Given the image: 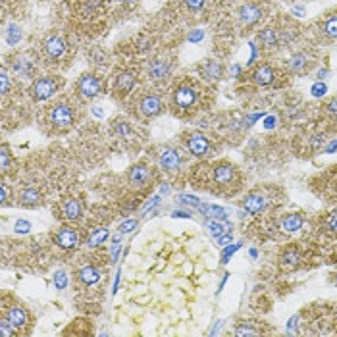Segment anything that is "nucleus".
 <instances>
[{"mask_svg":"<svg viewBox=\"0 0 337 337\" xmlns=\"http://www.w3.org/2000/svg\"><path fill=\"white\" fill-rule=\"evenodd\" d=\"M50 120L54 125L66 129V127H69L73 123V110L69 108L68 104H56V106H52L50 110Z\"/></svg>","mask_w":337,"mask_h":337,"instance_id":"f257e3e1","label":"nucleus"},{"mask_svg":"<svg viewBox=\"0 0 337 337\" xmlns=\"http://www.w3.org/2000/svg\"><path fill=\"white\" fill-rule=\"evenodd\" d=\"M31 93H33V98L35 100H46V98H50L54 93H56V81L52 77H41L35 81L33 89H31Z\"/></svg>","mask_w":337,"mask_h":337,"instance_id":"f03ea898","label":"nucleus"},{"mask_svg":"<svg viewBox=\"0 0 337 337\" xmlns=\"http://www.w3.org/2000/svg\"><path fill=\"white\" fill-rule=\"evenodd\" d=\"M77 87H79V93L85 96V98H95V96L100 93V81H98L95 75H91V73L81 75Z\"/></svg>","mask_w":337,"mask_h":337,"instance_id":"7ed1b4c3","label":"nucleus"},{"mask_svg":"<svg viewBox=\"0 0 337 337\" xmlns=\"http://www.w3.org/2000/svg\"><path fill=\"white\" fill-rule=\"evenodd\" d=\"M54 241H56V245H58L60 249H66V251H68V249H73L79 243V231L77 229H71V227H64V229H60V231L56 234Z\"/></svg>","mask_w":337,"mask_h":337,"instance_id":"20e7f679","label":"nucleus"},{"mask_svg":"<svg viewBox=\"0 0 337 337\" xmlns=\"http://www.w3.org/2000/svg\"><path fill=\"white\" fill-rule=\"evenodd\" d=\"M148 77L154 79V81H162L170 75V71H172V66H170V62L166 60H150L148 62Z\"/></svg>","mask_w":337,"mask_h":337,"instance_id":"39448f33","label":"nucleus"},{"mask_svg":"<svg viewBox=\"0 0 337 337\" xmlns=\"http://www.w3.org/2000/svg\"><path fill=\"white\" fill-rule=\"evenodd\" d=\"M44 52L50 56V58H60L64 56V52H66V41L62 39L60 35H50L46 41H44Z\"/></svg>","mask_w":337,"mask_h":337,"instance_id":"423d86ee","label":"nucleus"},{"mask_svg":"<svg viewBox=\"0 0 337 337\" xmlns=\"http://www.w3.org/2000/svg\"><path fill=\"white\" fill-rule=\"evenodd\" d=\"M139 108H141V112L148 116V118H152V116H158V114L162 112V100L158 98V96H152V95H147L141 98V102H139Z\"/></svg>","mask_w":337,"mask_h":337,"instance_id":"0eeeda50","label":"nucleus"},{"mask_svg":"<svg viewBox=\"0 0 337 337\" xmlns=\"http://www.w3.org/2000/svg\"><path fill=\"white\" fill-rule=\"evenodd\" d=\"M173 98H175V104H177L179 108H189V106H193L195 100H197V93H195V89L183 85L175 91V96H173Z\"/></svg>","mask_w":337,"mask_h":337,"instance_id":"6e6552de","label":"nucleus"},{"mask_svg":"<svg viewBox=\"0 0 337 337\" xmlns=\"http://www.w3.org/2000/svg\"><path fill=\"white\" fill-rule=\"evenodd\" d=\"M150 179V170H148L147 166L139 164V166H133L129 170V183L131 185H135V187H145Z\"/></svg>","mask_w":337,"mask_h":337,"instance_id":"1a4fd4ad","label":"nucleus"},{"mask_svg":"<svg viewBox=\"0 0 337 337\" xmlns=\"http://www.w3.org/2000/svg\"><path fill=\"white\" fill-rule=\"evenodd\" d=\"M222 73H224V68L216 60H206L202 62V66H200V75L206 81H218L222 77Z\"/></svg>","mask_w":337,"mask_h":337,"instance_id":"9d476101","label":"nucleus"},{"mask_svg":"<svg viewBox=\"0 0 337 337\" xmlns=\"http://www.w3.org/2000/svg\"><path fill=\"white\" fill-rule=\"evenodd\" d=\"M237 16H239V19H241V23H245V25H252V23H256V21L260 19L262 12H260V8L258 6H254V4H245V6L239 8Z\"/></svg>","mask_w":337,"mask_h":337,"instance_id":"9b49d317","label":"nucleus"},{"mask_svg":"<svg viewBox=\"0 0 337 337\" xmlns=\"http://www.w3.org/2000/svg\"><path fill=\"white\" fill-rule=\"evenodd\" d=\"M187 147L195 156H204L208 152V139L200 133H193L189 139H187Z\"/></svg>","mask_w":337,"mask_h":337,"instance_id":"f8f14e48","label":"nucleus"},{"mask_svg":"<svg viewBox=\"0 0 337 337\" xmlns=\"http://www.w3.org/2000/svg\"><path fill=\"white\" fill-rule=\"evenodd\" d=\"M243 206H245L247 212H251V214H258L266 206V199L260 193H249L245 197V200H243Z\"/></svg>","mask_w":337,"mask_h":337,"instance_id":"ddd939ff","label":"nucleus"},{"mask_svg":"<svg viewBox=\"0 0 337 337\" xmlns=\"http://www.w3.org/2000/svg\"><path fill=\"white\" fill-rule=\"evenodd\" d=\"M160 166L164 168L166 172H175L177 168H179V154L173 150V148H166L162 150V154H160Z\"/></svg>","mask_w":337,"mask_h":337,"instance_id":"4468645a","label":"nucleus"},{"mask_svg":"<svg viewBox=\"0 0 337 337\" xmlns=\"http://www.w3.org/2000/svg\"><path fill=\"white\" fill-rule=\"evenodd\" d=\"M235 177V170L229 164H218L214 168V182L218 185H229Z\"/></svg>","mask_w":337,"mask_h":337,"instance_id":"2eb2a0df","label":"nucleus"},{"mask_svg":"<svg viewBox=\"0 0 337 337\" xmlns=\"http://www.w3.org/2000/svg\"><path fill=\"white\" fill-rule=\"evenodd\" d=\"M135 85V75L131 71H121L118 79H116V89L120 95H127Z\"/></svg>","mask_w":337,"mask_h":337,"instance_id":"dca6fc26","label":"nucleus"},{"mask_svg":"<svg viewBox=\"0 0 337 337\" xmlns=\"http://www.w3.org/2000/svg\"><path fill=\"white\" fill-rule=\"evenodd\" d=\"M6 318H8L16 328H25L27 326V312L21 306H10L6 310Z\"/></svg>","mask_w":337,"mask_h":337,"instance_id":"f3484780","label":"nucleus"},{"mask_svg":"<svg viewBox=\"0 0 337 337\" xmlns=\"http://www.w3.org/2000/svg\"><path fill=\"white\" fill-rule=\"evenodd\" d=\"M81 212H83V208H81V202L75 199H69L64 202V206H62V214L66 220H77L81 218Z\"/></svg>","mask_w":337,"mask_h":337,"instance_id":"a211bd4d","label":"nucleus"},{"mask_svg":"<svg viewBox=\"0 0 337 337\" xmlns=\"http://www.w3.org/2000/svg\"><path fill=\"white\" fill-rule=\"evenodd\" d=\"M258 41L262 46L272 48V46H276L277 41H279V33H277L276 29H272V27H266V29H262L258 33Z\"/></svg>","mask_w":337,"mask_h":337,"instance_id":"6ab92c4d","label":"nucleus"},{"mask_svg":"<svg viewBox=\"0 0 337 337\" xmlns=\"http://www.w3.org/2000/svg\"><path fill=\"white\" fill-rule=\"evenodd\" d=\"M281 227H283V231H287V234L299 231L303 227V218L299 216V214H287L281 220Z\"/></svg>","mask_w":337,"mask_h":337,"instance_id":"aec40b11","label":"nucleus"},{"mask_svg":"<svg viewBox=\"0 0 337 337\" xmlns=\"http://www.w3.org/2000/svg\"><path fill=\"white\" fill-rule=\"evenodd\" d=\"M14 71H17L19 75H31L33 73V64H31V58L29 56H17L16 60H14Z\"/></svg>","mask_w":337,"mask_h":337,"instance_id":"412c9836","label":"nucleus"},{"mask_svg":"<svg viewBox=\"0 0 337 337\" xmlns=\"http://www.w3.org/2000/svg\"><path fill=\"white\" fill-rule=\"evenodd\" d=\"M206 229L214 235V237H218V235L231 231V224H227L225 220H212V218H210L206 222Z\"/></svg>","mask_w":337,"mask_h":337,"instance_id":"4be33fe9","label":"nucleus"},{"mask_svg":"<svg viewBox=\"0 0 337 337\" xmlns=\"http://www.w3.org/2000/svg\"><path fill=\"white\" fill-rule=\"evenodd\" d=\"M199 210L204 214V216L212 218V220H225V218H227V212H225V208H222V206H214V204H199Z\"/></svg>","mask_w":337,"mask_h":337,"instance_id":"5701e85b","label":"nucleus"},{"mask_svg":"<svg viewBox=\"0 0 337 337\" xmlns=\"http://www.w3.org/2000/svg\"><path fill=\"white\" fill-rule=\"evenodd\" d=\"M79 279H81L85 286H95L96 281L100 279V274H98L96 268H93V266H85V268L79 270Z\"/></svg>","mask_w":337,"mask_h":337,"instance_id":"b1692460","label":"nucleus"},{"mask_svg":"<svg viewBox=\"0 0 337 337\" xmlns=\"http://www.w3.org/2000/svg\"><path fill=\"white\" fill-rule=\"evenodd\" d=\"M272 79H274V69L270 66H260L254 71V83H258V85H268L272 83Z\"/></svg>","mask_w":337,"mask_h":337,"instance_id":"393cba45","label":"nucleus"},{"mask_svg":"<svg viewBox=\"0 0 337 337\" xmlns=\"http://www.w3.org/2000/svg\"><path fill=\"white\" fill-rule=\"evenodd\" d=\"M39 200H41V195L35 189H23V193H21V204L23 206H35V204H39Z\"/></svg>","mask_w":337,"mask_h":337,"instance_id":"a878e982","label":"nucleus"},{"mask_svg":"<svg viewBox=\"0 0 337 337\" xmlns=\"http://www.w3.org/2000/svg\"><path fill=\"white\" fill-rule=\"evenodd\" d=\"M106 239H108V229H106V227H100V229H95V231L91 234L87 245H89V247H96V245L104 243Z\"/></svg>","mask_w":337,"mask_h":337,"instance_id":"bb28decb","label":"nucleus"},{"mask_svg":"<svg viewBox=\"0 0 337 337\" xmlns=\"http://www.w3.org/2000/svg\"><path fill=\"white\" fill-rule=\"evenodd\" d=\"M299 260H301V254H299V251H297L295 247L287 249V251L283 252V256H281V262H283L286 266H295Z\"/></svg>","mask_w":337,"mask_h":337,"instance_id":"cd10ccee","label":"nucleus"},{"mask_svg":"<svg viewBox=\"0 0 337 337\" xmlns=\"http://www.w3.org/2000/svg\"><path fill=\"white\" fill-rule=\"evenodd\" d=\"M289 68L293 71H303L306 68V56L304 54H295L289 58Z\"/></svg>","mask_w":337,"mask_h":337,"instance_id":"c85d7f7f","label":"nucleus"},{"mask_svg":"<svg viewBox=\"0 0 337 337\" xmlns=\"http://www.w3.org/2000/svg\"><path fill=\"white\" fill-rule=\"evenodd\" d=\"M0 333H2V337H14L16 335V326H14V324L6 318V316L0 320Z\"/></svg>","mask_w":337,"mask_h":337,"instance_id":"c756f323","label":"nucleus"},{"mask_svg":"<svg viewBox=\"0 0 337 337\" xmlns=\"http://www.w3.org/2000/svg\"><path fill=\"white\" fill-rule=\"evenodd\" d=\"M324 33L328 35L329 39H337V16L329 17L328 21L324 23Z\"/></svg>","mask_w":337,"mask_h":337,"instance_id":"7c9ffc66","label":"nucleus"},{"mask_svg":"<svg viewBox=\"0 0 337 337\" xmlns=\"http://www.w3.org/2000/svg\"><path fill=\"white\" fill-rule=\"evenodd\" d=\"M54 286L58 287V289H64V287L68 286V277H66V272H64V270L54 274Z\"/></svg>","mask_w":337,"mask_h":337,"instance_id":"2f4dec72","label":"nucleus"},{"mask_svg":"<svg viewBox=\"0 0 337 337\" xmlns=\"http://www.w3.org/2000/svg\"><path fill=\"white\" fill-rule=\"evenodd\" d=\"M19 39H21V31H19V27H17V25H10V29H8V43L10 44H16Z\"/></svg>","mask_w":337,"mask_h":337,"instance_id":"473e14b6","label":"nucleus"},{"mask_svg":"<svg viewBox=\"0 0 337 337\" xmlns=\"http://www.w3.org/2000/svg\"><path fill=\"white\" fill-rule=\"evenodd\" d=\"M98 6H100V0H83V10H85V14H95Z\"/></svg>","mask_w":337,"mask_h":337,"instance_id":"72a5a7b5","label":"nucleus"},{"mask_svg":"<svg viewBox=\"0 0 337 337\" xmlns=\"http://www.w3.org/2000/svg\"><path fill=\"white\" fill-rule=\"evenodd\" d=\"M135 227H137V220H125L123 224H120L118 231L120 234H129L131 229H135Z\"/></svg>","mask_w":337,"mask_h":337,"instance_id":"f704fd0d","label":"nucleus"},{"mask_svg":"<svg viewBox=\"0 0 337 337\" xmlns=\"http://www.w3.org/2000/svg\"><path fill=\"white\" fill-rule=\"evenodd\" d=\"M235 335H258V329H252L247 324H243V326L235 329Z\"/></svg>","mask_w":337,"mask_h":337,"instance_id":"c9c22d12","label":"nucleus"},{"mask_svg":"<svg viewBox=\"0 0 337 337\" xmlns=\"http://www.w3.org/2000/svg\"><path fill=\"white\" fill-rule=\"evenodd\" d=\"M29 229H31V224L25 222V220H17L14 224V231H17V234H27Z\"/></svg>","mask_w":337,"mask_h":337,"instance_id":"e433bc0d","label":"nucleus"},{"mask_svg":"<svg viewBox=\"0 0 337 337\" xmlns=\"http://www.w3.org/2000/svg\"><path fill=\"white\" fill-rule=\"evenodd\" d=\"M326 227H328L331 234H337V212L329 214L328 220H326Z\"/></svg>","mask_w":337,"mask_h":337,"instance_id":"4c0bfd02","label":"nucleus"},{"mask_svg":"<svg viewBox=\"0 0 337 337\" xmlns=\"http://www.w3.org/2000/svg\"><path fill=\"white\" fill-rule=\"evenodd\" d=\"M185 4H187V8H189V10H195V12H199V10L204 8L206 0H185Z\"/></svg>","mask_w":337,"mask_h":337,"instance_id":"58836bf2","label":"nucleus"},{"mask_svg":"<svg viewBox=\"0 0 337 337\" xmlns=\"http://www.w3.org/2000/svg\"><path fill=\"white\" fill-rule=\"evenodd\" d=\"M0 81H2V95H6L8 93V71H6V68H2V71H0Z\"/></svg>","mask_w":337,"mask_h":337,"instance_id":"ea45409f","label":"nucleus"},{"mask_svg":"<svg viewBox=\"0 0 337 337\" xmlns=\"http://www.w3.org/2000/svg\"><path fill=\"white\" fill-rule=\"evenodd\" d=\"M179 200L185 202V204H191V206H197V208H199V204H200L199 199H197V197H191V195H182Z\"/></svg>","mask_w":337,"mask_h":337,"instance_id":"a19ab883","label":"nucleus"},{"mask_svg":"<svg viewBox=\"0 0 337 337\" xmlns=\"http://www.w3.org/2000/svg\"><path fill=\"white\" fill-rule=\"evenodd\" d=\"M8 160H10V156H8V147L4 145V147H2V170H8Z\"/></svg>","mask_w":337,"mask_h":337,"instance_id":"79ce46f5","label":"nucleus"},{"mask_svg":"<svg viewBox=\"0 0 337 337\" xmlns=\"http://www.w3.org/2000/svg\"><path fill=\"white\" fill-rule=\"evenodd\" d=\"M216 239L220 245H227V243H231V234H229V231H227V234H222V235H218Z\"/></svg>","mask_w":337,"mask_h":337,"instance_id":"37998d69","label":"nucleus"},{"mask_svg":"<svg viewBox=\"0 0 337 337\" xmlns=\"http://www.w3.org/2000/svg\"><path fill=\"white\" fill-rule=\"evenodd\" d=\"M116 127H118V133H121V135H125V133L129 131V127H127V123H125V121H118V125H116Z\"/></svg>","mask_w":337,"mask_h":337,"instance_id":"c03bdc74","label":"nucleus"},{"mask_svg":"<svg viewBox=\"0 0 337 337\" xmlns=\"http://www.w3.org/2000/svg\"><path fill=\"white\" fill-rule=\"evenodd\" d=\"M312 93H314L316 96L324 95V93H326V85H314L312 87Z\"/></svg>","mask_w":337,"mask_h":337,"instance_id":"a18cd8bd","label":"nucleus"},{"mask_svg":"<svg viewBox=\"0 0 337 337\" xmlns=\"http://www.w3.org/2000/svg\"><path fill=\"white\" fill-rule=\"evenodd\" d=\"M328 112L331 114V116H335V118H337V98H335V100H331V102L328 104Z\"/></svg>","mask_w":337,"mask_h":337,"instance_id":"49530a36","label":"nucleus"},{"mask_svg":"<svg viewBox=\"0 0 337 337\" xmlns=\"http://www.w3.org/2000/svg\"><path fill=\"white\" fill-rule=\"evenodd\" d=\"M202 37H204V33H202V31H195V33H191V35H189V41L197 43V41H200Z\"/></svg>","mask_w":337,"mask_h":337,"instance_id":"de8ad7c7","label":"nucleus"},{"mask_svg":"<svg viewBox=\"0 0 337 337\" xmlns=\"http://www.w3.org/2000/svg\"><path fill=\"white\" fill-rule=\"evenodd\" d=\"M8 202V189H6V185H2V204H6Z\"/></svg>","mask_w":337,"mask_h":337,"instance_id":"09e8293b","label":"nucleus"},{"mask_svg":"<svg viewBox=\"0 0 337 337\" xmlns=\"http://www.w3.org/2000/svg\"><path fill=\"white\" fill-rule=\"evenodd\" d=\"M121 4H125V6H133V4H137V0H120Z\"/></svg>","mask_w":337,"mask_h":337,"instance_id":"8fccbe9b","label":"nucleus"},{"mask_svg":"<svg viewBox=\"0 0 337 337\" xmlns=\"http://www.w3.org/2000/svg\"><path fill=\"white\" fill-rule=\"evenodd\" d=\"M326 150H328V152H333V150H337V141H333V143H331V145H329Z\"/></svg>","mask_w":337,"mask_h":337,"instance_id":"3c124183","label":"nucleus"},{"mask_svg":"<svg viewBox=\"0 0 337 337\" xmlns=\"http://www.w3.org/2000/svg\"><path fill=\"white\" fill-rule=\"evenodd\" d=\"M335 283H337V274H335Z\"/></svg>","mask_w":337,"mask_h":337,"instance_id":"603ef678","label":"nucleus"}]
</instances>
